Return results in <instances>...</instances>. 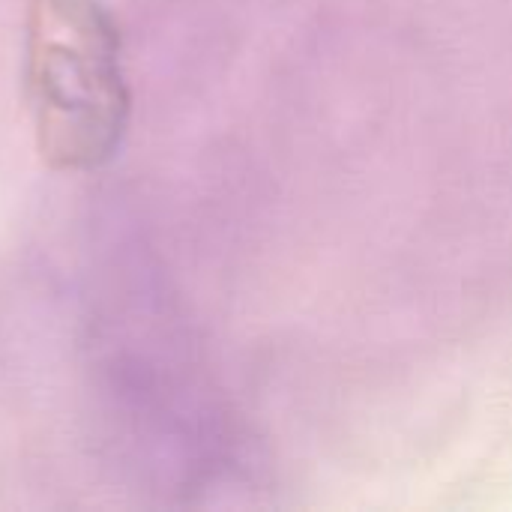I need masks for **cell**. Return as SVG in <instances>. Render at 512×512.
<instances>
[{
	"label": "cell",
	"instance_id": "obj_2",
	"mask_svg": "<svg viewBox=\"0 0 512 512\" xmlns=\"http://www.w3.org/2000/svg\"><path fill=\"white\" fill-rule=\"evenodd\" d=\"M24 90L48 168L81 174L108 165L132 117L114 12L102 0H27Z\"/></svg>",
	"mask_w": 512,
	"mask_h": 512
},
{
	"label": "cell",
	"instance_id": "obj_1",
	"mask_svg": "<svg viewBox=\"0 0 512 512\" xmlns=\"http://www.w3.org/2000/svg\"><path fill=\"white\" fill-rule=\"evenodd\" d=\"M93 438L108 468L159 504H219L252 486L249 444L204 378L147 249L120 237L84 312Z\"/></svg>",
	"mask_w": 512,
	"mask_h": 512
}]
</instances>
